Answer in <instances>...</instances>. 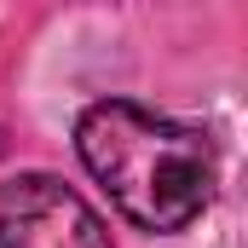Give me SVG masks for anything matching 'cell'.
Instances as JSON below:
<instances>
[{
    "instance_id": "2",
    "label": "cell",
    "mask_w": 248,
    "mask_h": 248,
    "mask_svg": "<svg viewBox=\"0 0 248 248\" xmlns=\"http://www.w3.org/2000/svg\"><path fill=\"white\" fill-rule=\"evenodd\" d=\"M0 248H110L104 219L52 173L0 179Z\"/></svg>"
},
{
    "instance_id": "1",
    "label": "cell",
    "mask_w": 248,
    "mask_h": 248,
    "mask_svg": "<svg viewBox=\"0 0 248 248\" xmlns=\"http://www.w3.org/2000/svg\"><path fill=\"white\" fill-rule=\"evenodd\" d=\"M75 150L104 196L144 231H179L214 202V144L208 133L156 116L144 104L104 98L75 127Z\"/></svg>"
}]
</instances>
